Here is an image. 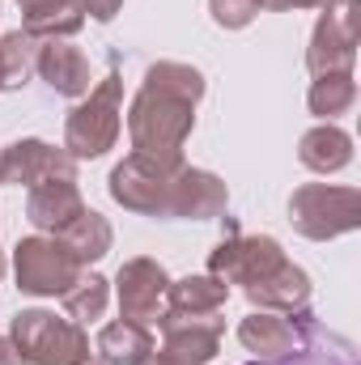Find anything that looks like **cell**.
<instances>
[{
	"instance_id": "cell-30",
	"label": "cell",
	"mask_w": 361,
	"mask_h": 365,
	"mask_svg": "<svg viewBox=\"0 0 361 365\" xmlns=\"http://www.w3.org/2000/svg\"><path fill=\"white\" fill-rule=\"evenodd\" d=\"M4 268H9V259H4V251H0V280H4Z\"/></svg>"
},
{
	"instance_id": "cell-6",
	"label": "cell",
	"mask_w": 361,
	"mask_h": 365,
	"mask_svg": "<svg viewBox=\"0 0 361 365\" xmlns=\"http://www.w3.org/2000/svg\"><path fill=\"white\" fill-rule=\"evenodd\" d=\"M357 64V0H332L323 4L310 47H306V68L310 77L323 73H353Z\"/></svg>"
},
{
	"instance_id": "cell-20",
	"label": "cell",
	"mask_w": 361,
	"mask_h": 365,
	"mask_svg": "<svg viewBox=\"0 0 361 365\" xmlns=\"http://www.w3.org/2000/svg\"><path fill=\"white\" fill-rule=\"evenodd\" d=\"M225 302H230V284L217 280V276H208V272L179 276V280H171V289H166V310H171V314L204 319V314H221Z\"/></svg>"
},
{
	"instance_id": "cell-5",
	"label": "cell",
	"mask_w": 361,
	"mask_h": 365,
	"mask_svg": "<svg viewBox=\"0 0 361 365\" xmlns=\"http://www.w3.org/2000/svg\"><path fill=\"white\" fill-rule=\"evenodd\" d=\"M81 272L86 268L51 234H30L13 247V276L26 297H64Z\"/></svg>"
},
{
	"instance_id": "cell-21",
	"label": "cell",
	"mask_w": 361,
	"mask_h": 365,
	"mask_svg": "<svg viewBox=\"0 0 361 365\" xmlns=\"http://www.w3.org/2000/svg\"><path fill=\"white\" fill-rule=\"evenodd\" d=\"M64 247H68V255L81 264V268H90V264H98L111 247H115V230H111V221L102 217V212H93V208H86L64 234H56Z\"/></svg>"
},
{
	"instance_id": "cell-15",
	"label": "cell",
	"mask_w": 361,
	"mask_h": 365,
	"mask_svg": "<svg viewBox=\"0 0 361 365\" xmlns=\"http://www.w3.org/2000/svg\"><path fill=\"white\" fill-rule=\"evenodd\" d=\"M86 208L90 204H86L77 179H47V182H39V187H30V195H26V221L39 234H51V238L64 234Z\"/></svg>"
},
{
	"instance_id": "cell-1",
	"label": "cell",
	"mask_w": 361,
	"mask_h": 365,
	"mask_svg": "<svg viewBox=\"0 0 361 365\" xmlns=\"http://www.w3.org/2000/svg\"><path fill=\"white\" fill-rule=\"evenodd\" d=\"M204 98V73L179 64V60H158L145 68L141 90L128 102V140L132 153L162 166L179 170L183 145L195 128V106Z\"/></svg>"
},
{
	"instance_id": "cell-27",
	"label": "cell",
	"mask_w": 361,
	"mask_h": 365,
	"mask_svg": "<svg viewBox=\"0 0 361 365\" xmlns=\"http://www.w3.org/2000/svg\"><path fill=\"white\" fill-rule=\"evenodd\" d=\"M332 0H260V9H272V13H289V9H323Z\"/></svg>"
},
{
	"instance_id": "cell-8",
	"label": "cell",
	"mask_w": 361,
	"mask_h": 365,
	"mask_svg": "<svg viewBox=\"0 0 361 365\" xmlns=\"http://www.w3.org/2000/svg\"><path fill=\"white\" fill-rule=\"evenodd\" d=\"M315 331H319V323H315L310 306H306V310H293V314L251 310V314L238 323V340H243V349H247L255 361H285V357H293Z\"/></svg>"
},
{
	"instance_id": "cell-24",
	"label": "cell",
	"mask_w": 361,
	"mask_h": 365,
	"mask_svg": "<svg viewBox=\"0 0 361 365\" xmlns=\"http://www.w3.org/2000/svg\"><path fill=\"white\" fill-rule=\"evenodd\" d=\"M64 302V319H73V323H98L102 314H106V306H111V280L102 272H81L77 276V284L60 297Z\"/></svg>"
},
{
	"instance_id": "cell-18",
	"label": "cell",
	"mask_w": 361,
	"mask_h": 365,
	"mask_svg": "<svg viewBox=\"0 0 361 365\" xmlns=\"http://www.w3.org/2000/svg\"><path fill=\"white\" fill-rule=\"evenodd\" d=\"M298 162L315 175H340L353 162V136L336 123H319L310 132H302L298 140Z\"/></svg>"
},
{
	"instance_id": "cell-17",
	"label": "cell",
	"mask_w": 361,
	"mask_h": 365,
	"mask_svg": "<svg viewBox=\"0 0 361 365\" xmlns=\"http://www.w3.org/2000/svg\"><path fill=\"white\" fill-rule=\"evenodd\" d=\"M153 349H158L153 327L132 323V319L106 323V327L98 331V340H93V357H98L102 365H141Z\"/></svg>"
},
{
	"instance_id": "cell-22",
	"label": "cell",
	"mask_w": 361,
	"mask_h": 365,
	"mask_svg": "<svg viewBox=\"0 0 361 365\" xmlns=\"http://www.w3.org/2000/svg\"><path fill=\"white\" fill-rule=\"evenodd\" d=\"M357 102V81L353 73H323L310 81L306 90V106L319 123H336V115H349Z\"/></svg>"
},
{
	"instance_id": "cell-28",
	"label": "cell",
	"mask_w": 361,
	"mask_h": 365,
	"mask_svg": "<svg viewBox=\"0 0 361 365\" xmlns=\"http://www.w3.org/2000/svg\"><path fill=\"white\" fill-rule=\"evenodd\" d=\"M0 365H30L17 349H13V340H9V336H0Z\"/></svg>"
},
{
	"instance_id": "cell-16",
	"label": "cell",
	"mask_w": 361,
	"mask_h": 365,
	"mask_svg": "<svg viewBox=\"0 0 361 365\" xmlns=\"http://www.w3.org/2000/svg\"><path fill=\"white\" fill-rule=\"evenodd\" d=\"M247 302L255 310H276V314H293V310H306L310 306V276L306 268H298L293 259H285L280 268L264 280H255L251 289H243Z\"/></svg>"
},
{
	"instance_id": "cell-29",
	"label": "cell",
	"mask_w": 361,
	"mask_h": 365,
	"mask_svg": "<svg viewBox=\"0 0 361 365\" xmlns=\"http://www.w3.org/2000/svg\"><path fill=\"white\" fill-rule=\"evenodd\" d=\"M141 365H171V361H166V357H162V353L153 349V353H149V357H145V361H141Z\"/></svg>"
},
{
	"instance_id": "cell-19",
	"label": "cell",
	"mask_w": 361,
	"mask_h": 365,
	"mask_svg": "<svg viewBox=\"0 0 361 365\" xmlns=\"http://www.w3.org/2000/svg\"><path fill=\"white\" fill-rule=\"evenodd\" d=\"M17 4H21V30L34 43L73 38L86 26V13L77 9V0H17Z\"/></svg>"
},
{
	"instance_id": "cell-4",
	"label": "cell",
	"mask_w": 361,
	"mask_h": 365,
	"mask_svg": "<svg viewBox=\"0 0 361 365\" xmlns=\"http://www.w3.org/2000/svg\"><path fill=\"white\" fill-rule=\"evenodd\" d=\"M289 221L310 242H332L361 230V191L340 182H302L289 195Z\"/></svg>"
},
{
	"instance_id": "cell-3",
	"label": "cell",
	"mask_w": 361,
	"mask_h": 365,
	"mask_svg": "<svg viewBox=\"0 0 361 365\" xmlns=\"http://www.w3.org/2000/svg\"><path fill=\"white\" fill-rule=\"evenodd\" d=\"M13 349L30 365H90V336L73 319H56L51 310H17L9 323Z\"/></svg>"
},
{
	"instance_id": "cell-23",
	"label": "cell",
	"mask_w": 361,
	"mask_h": 365,
	"mask_svg": "<svg viewBox=\"0 0 361 365\" xmlns=\"http://www.w3.org/2000/svg\"><path fill=\"white\" fill-rule=\"evenodd\" d=\"M34 56H39V43L26 30L0 34V93L21 90L34 77Z\"/></svg>"
},
{
	"instance_id": "cell-2",
	"label": "cell",
	"mask_w": 361,
	"mask_h": 365,
	"mask_svg": "<svg viewBox=\"0 0 361 365\" xmlns=\"http://www.w3.org/2000/svg\"><path fill=\"white\" fill-rule=\"evenodd\" d=\"M119 132H123V81L111 68L68 110V119H64V149L77 162H93V158H106L119 145Z\"/></svg>"
},
{
	"instance_id": "cell-14",
	"label": "cell",
	"mask_w": 361,
	"mask_h": 365,
	"mask_svg": "<svg viewBox=\"0 0 361 365\" xmlns=\"http://www.w3.org/2000/svg\"><path fill=\"white\" fill-rule=\"evenodd\" d=\"M34 73L47 90H56L60 98H86L93 90V73L90 60L81 47H73V38H51V43H39V56H34Z\"/></svg>"
},
{
	"instance_id": "cell-25",
	"label": "cell",
	"mask_w": 361,
	"mask_h": 365,
	"mask_svg": "<svg viewBox=\"0 0 361 365\" xmlns=\"http://www.w3.org/2000/svg\"><path fill=\"white\" fill-rule=\"evenodd\" d=\"M208 13L221 30H247L260 17V0H208Z\"/></svg>"
},
{
	"instance_id": "cell-26",
	"label": "cell",
	"mask_w": 361,
	"mask_h": 365,
	"mask_svg": "<svg viewBox=\"0 0 361 365\" xmlns=\"http://www.w3.org/2000/svg\"><path fill=\"white\" fill-rule=\"evenodd\" d=\"M77 9H81V13H86V21H102V26H106V21H115V17H119V9H123V0H77Z\"/></svg>"
},
{
	"instance_id": "cell-7",
	"label": "cell",
	"mask_w": 361,
	"mask_h": 365,
	"mask_svg": "<svg viewBox=\"0 0 361 365\" xmlns=\"http://www.w3.org/2000/svg\"><path fill=\"white\" fill-rule=\"evenodd\" d=\"M285 259L289 255H285V247L272 234H238V230H230L213 247V255H208V276H217L225 284L251 289L255 280H264V276L276 272Z\"/></svg>"
},
{
	"instance_id": "cell-9",
	"label": "cell",
	"mask_w": 361,
	"mask_h": 365,
	"mask_svg": "<svg viewBox=\"0 0 361 365\" xmlns=\"http://www.w3.org/2000/svg\"><path fill=\"white\" fill-rule=\"evenodd\" d=\"M111 284H115V297H119V319H132V323L153 327L158 314L166 310L171 272H166L158 259H149V255H132V259H123Z\"/></svg>"
},
{
	"instance_id": "cell-11",
	"label": "cell",
	"mask_w": 361,
	"mask_h": 365,
	"mask_svg": "<svg viewBox=\"0 0 361 365\" xmlns=\"http://www.w3.org/2000/svg\"><path fill=\"white\" fill-rule=\"evenodd\" d=\"M153 327L162 331L158 353L171 365H213V357L221 353V336H225V319H221V314L191 319V314H171V310H162Z\"/></svg>"
},
{
	"instance_id": "cell-13",
	"label": "cell",
	"mask_w": 361,
	"mask_h": 365,
	"mask_svg": "<svg viewBox=\"0 0 361 365\" xmlns=\"http://www.w3.org/2000/svg\"><path fill=\"white\" fill-rule=\"evenodd\" d=\"M225 208H230V187L213 170H200V166L183 162L171 175L166 221H217V217H225Z\"/></svg>"
},
{
	"instance_id": "cell-10",
	"label": "cell",
	"mask_w": 361,
	"mask_h": 365,
	"mask_svg": "<svg viewBox=\"0 0 361 365\" xmlns=\"http://www.w3.org/2000/svg\"><path fill=\"white\" fill-rule=\"evenodd\" d=\"M171 175L175 170H162L136 153H128L123 162H115L111 179H106V191L119 208L136 212V217H166L171 208Z\"/></svg>"
},
{
	"instance_id": "cell-12",
	"label": "cell",
	"mask_w": 361,
	"mask_h": 365,
	"mask_svg": "<svg viewBox=\"0 0 361 365\" xmlns=\"http://www.w3.org/2000/svg\"><path fill=\"white\" fill-rule=\"evenodd\" d=\"M47 179H77V158L60 145H47L39 136H21L0 149V182L9 187H39Z\"/></svg>"
}]
</instances>
